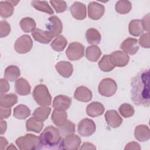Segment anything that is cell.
<instances>
[{"instance_id": "6da1fadb", "label": "cell", "mask_w": 150, "mask_h": 150, "mask_svg": "<svg viewBox=\"0 0 150 150\" xmlns=\"http://www.w3.org/2000/svg\"><path fill=\"white\" fill-rule=\"evenodd\" d=\"M131 98L137 105H149V71L142 70L131 80Z\"/></svg>"}, {"instance_id": "7a4b0ae2", "label": "cell", "mask_w": 150, "mask_h": 150, "mask_svg": "<svg viewBox=\"0 0 150 150\" xmlns=\"http://www.w3.org/2000/svg\"><path fill=\"white\" fill-rule=\"evenodd\" d=\"M40 148L45 149H62V137L58 128L52 125L46 127L39 137Z\"/></svg>"}, {"instance_id": "3957f363", "label": "cell", "mask_w": 150, "mask_h": 150, "mask_svg": "<svg viewBox=\"0 0 150 150\" xmlns=\"http://www.w3.org/2000/svg\"><path fill=\"white\" fill-rule=\"evenodd\" d=\"M15 143L21 150L40 149V148L39 137L32 134H26L17 138Z\"/></svg>"}, {"instance_id": "277c9868", "label": "cell", "mask_w": 150, "mask_h": 150, "mask_svg": "<svg viewBox=\"0 0 150 150\" xmlns=\"http://www.w3.org/2000/svg\"><path fill=\"white\" fill-rule=\"evenodd\" d=\"M33 98L36 103L40 106H49L52 103V96L48 88L44 84L36 86L32 93Z\"/></svg>"}, {"instance_id": "5b68a950", "label": "cell", "mask_w": 150, "mask_h": 150, "mask_svg": "<svg viewBox=\"0 0 150 150\" xmlns=\"http://www.w3.org/2000/svg\"><path fill=\"white\" fill-rule=\"evenodd\" d=\"M117 84L116 82L111 78L103 79L98 87V90L100 95L104 97H111L117 91Z\"/></svg>"}, {"instance_id": "8992f818", "label": "cell", "mask_w": 150, "mask_h": 150, "mask_svg": "<svg viewBox=\"0 0 150 150\" xmlns=\"http://www.w3.org/2000/svg\"><path fill=\"white\" fill-rule=\"evenodd\" d=\"M66 54L67 58L71 60H78L84 56V47L77 42H74L69 44L66 50Z\"/></svg>"}, {"instance_id": "52a82bcc", "label": "cell", "mask_w": 150, "mask_h": 150, "mask_svg": "<svg viewBox=\"0 0 150 150\" xmlns=\"http://www.w3.org/2000/svg\"><path fill=\"white\" fill-rule=\"evenodd\" d=\"M33 47V42L30 36L28 35H23L16 40L14 48L15 51L20 54H25L29 52Z\"/></svg>"}, {"instance_id": "ba28073f", "label": "cell", "mask_w": 150, "mask_h": 150, "mask_svg": "<svg viewBox=\"0 0 150 150\" xmlns=\"http://www.w3.org/2000/svg\"><path fill=\"white\" fill-rule=\"evenodd\" d=\"M96 129L94 122L89 118H84L77 125L78 133L82 137H89L93 135Z\"/></svg>"}, {"instance_id": "9c48e42d", "label": "cell", "mask_w": 150, "mask_h": 150, "mask_svg": "<svg viewBox=\"0 0 150 150\" xmlns=\"http://www.w3.org/2000/svg\"><path fill=\"white\" fill-rule=\"evenodd\" d=\"M110 60L115 67H124L129 62V57L127 53L120 50H117L110 54Z\"/></svg>"}, {"instance_id": "30bf717a", "label": "cell", "mask_w": 150, "mask_h": 150, "mask_svg": "<svg viewBox=\"0 0 150 150\" xmlns=\"http://www.w3.org/2000/svg\"><path fill=\"white\" fill-rule=\"evenodd\" d=\"M105 8L103 5L96 2H91L88 5V15L93 20H98L104 15Z\"/></svg>"}, {"instance_id": "8fae6325", "label": "cell", "mask_w": 150, "mask_h": 150, "mask_svg": "<svg viewBox=\"0 0 150 150\" xmlns=\"http://www.w3.org/2000/svg\"><path fill=\"white\" fill-rule=\"evenodd\" d=\"M80 138L76 134H71L66 136L62 141L63 149L76 150L78 149L81 144Z\"/></svg>"}, {"instance_id": "7c38bea8", "label": "cell", "mask_w": 150, "mask_h": 150, "mask_svg": "<svg viewBox=\"0 0 150 150\" xmlns=\"http://www.w3.org/2000/svg\"><path fill=\"white\" fill-rule=\"evenodd\" d=\"M49 23L46 25L47 31L53 36H57L62 32L63 25L62 21L57 16H52L48 19Z\"/></svg>"}, {"instance_id": "4fadbf2b", "label": "cell", "mask_w": 150, "mask_h": 150, "mask_svg": "<svg viewBox=\"0 0 150 150\" xmlns=\"http://www.w3.org/2000/svg\"><path fill=\"white\" fill-rule=\"evenodd\" d=\"M70 11L73 17L77 20H83L86 18V6L81 2H74L70 7Z\"/></svg>"}, {"instance_id": "5bb4252c", "label": "cell", "mask_w": 150, "mask_h": 150, "mask_svg": "<svg viewBox=\"0 0 150 150\" xmlns=\"http://www.w3.org/2000/svg\"><path fill=\"white\" fill-rule=\"evenodd\" d=\"M105 119L107 124L113 128L119 127L122 122V119L114 110H110L107 111L105 114Z\"/></svg>"}, {"instance_id": "9a60e30c", "label": "cell", "mask_w": 150, "mask_h": 150, "mask_svg": "<svg viewBox=\"0 0 150 150\" xmlns=\"http://www.w3.org/2000/svg\"><path fill=\"white\" fill-rule=\"evenodd\" d=\"M71 104V98L64 95H59L54 97L53 101V107L62 111L67 110Z\"/></svg>"}, {"instance_id": "2e32d148", "label": "cell", "mask_w": 150, "mask_h": 150, "mask_svg": "<svg viewBox=\"0 0 150 150\" xmlns=\"http://www.w3.org/2000/svg\"><path fill=\"white\" fill-rule=\"evenodd\" d=\"M120 48L126 53L131 55L135 54L139 49L138 40L137 39L129 37L121 44Z\"/></svg>"}, {"instance_id": "e0dca14e", "label": "cell", "mask_w": 150, "mask_h": 150, "mask_svg": "<svg viewBox=\"0 0 150 150\" xmlns=\"http://www.w3.org/2000/svg\"><path fill=\"white\" fill-rule=\"evenodd\" d=\"M32 35L35 40L43 44L49 43L54 37L49 31H45L39 28H36L33 30Z\"/></svg>"}, {"instance_id": "ac0fdd59", "label": "cell", "mask_w": 150, "mask_h": 150, "mask_svg": "<svg viewBox=\"0 0 150 150\" xmlns=\"http://www.w3.org/2000/svg\"><path fill=\"white\" fill-rule=\"evenodd\" d=\"M19 1H5L0 2V15L3 18L11 16L13 13V6L17 5Z\"/></svg>"}, {"instance_id": "d6986e66", "label": "cell", "mask_w": 150, "mask_h": 150, "mask_svg": "<svg viewBox=\"0 0 150 150\" xmlns=\"http://www.w3.org/2000/svg\"><path fill=\"white\" fill-rule=\"evenodd\" d=\"M92 97V92L85 86L78 87L76 89L74 94V97L76 100L84 103H87L91 100Z\"/></svg>"}, {"instance_id": "ffe728a7", "label": "cell", "mask_w": 150, "mask_h": 150, "mask_svg": "<svg viewBox=\"0 0 150 150\" xmlns=\"http://www.w3.org/2000/svg\"><path fill=\"white\" fill-rule=\"evenodd\" d=\"M16 93L20 96H26L30 93L31 87L28 81L24 78L17 79L15 84Z\"/></svg>"}, {"instance_id": "44dd1931", "label": "cell", "mask_w": 150, "mask_h": 150, "mask_svg": "<svg viewBox=\"0 0 150 150\" xmlns=\"http://www.w3.org/2000/svg\"><path fill=\"white\" fill-rule=\"evenodd\" d=\"M135 139L139 142H145L149 140L150 138V130L146 125H137L134 131Z\"/></svg>"}, {"instance_id": "7402d4cb", "label": "cell", "mask_w": 150, "mask_h": 150, "mask_svg": "<svg viewBox=\"0 0 150 150\" xmlns=\"http://www.w3.org/2000/svg\"><path fill=\"white\" fill-rule=\"evenodd\" d=\"M55 68L57 72L62 76L65 78L70 77L73 71V67L71 63L66 61H61L58 62L56 64Z\"/></svg>"}, {"instance_id": "603a6c76", "label": "cell", "mask_w": 150, "mask_h": 150, "mask_svg": "<svg viewBox=\"0 0 150 150\" xmlns=\"http://www.w3.org/2000/svg\"><path fill=\"white\" fill-rule=\"evenodd\" d=\"M104 105L97 101H94L89 104L86 108L87 114L91 117H97L101 115L104 112Z\"/></svg>"}, {"instance_id": "cb8c5ba5", "label": "cell", "mask_w": 150, "mask_h": 150, "mask_svg": "<svg viewBox=\"0 0 150 150\" xmlns=\"http://www.w3.org/2000/svg\"><path fill=\"white\" fill-rule=\"evenodd\" d=\"M44 124L43 121L35 117H31L26 122V128L28 131H32L36 133H40Z\"/></svg>"}, {"instance_id": "d4e9b609", "label": "cell", "mask_w": 150, "mask_h": 150, "mask_svg": "<svg viewBox=\"0 0 150 150\" xmlns=\"http://www.w3.org/2000/svg\"><path fill=\"white\" fill-rule=\"evenodd\" d=\"M86 38L87 42L93 45H96L100 43L101 36L100 32L95 28H90L86 32Z\"/></svg>"}, {"instance_id": "484cf974", "label": "cell", "mask_w": 150, "mask_h": 150, "mask_svg": "<svg viewBox=\"0 0 150 150\" xmlns=\"http://www.w3.org/2000/svg\"><path fill=\"white\" fill-rule=\"evenodd\" d=\"M67 118V114L65 111L54 109L52 114L51 119L55 125L59 127L62 125Z\"/></svg>"}, {"instance_id": "4316f807", "label": "cell", "mask_w": 150, "mask_h": 150, "mask_svg": "<svg viewBox=\"0 0 150 150\" xmlns=\"http://www.w3.org/2000/svg\"><path fill=\"white\" fill-rule=\"evenodd\" d=\"M18 103V96L13 94L10 93L2 94L0 96V105L4 107L11 108Z\"/></svg>"}, {"instance_id": "83f0119b", "label": "cell", "mask_w": 150, "mask_h": 150, "mask_svg": "<svg viewBox=\"0 0 150 150\" xmlns=\"http://www.w3.org/2000/svg\"><path fill=\"white\" fill-rule=\"evenodd\" d=\"M21 71L19 67L15 65H11L7 67L4 71V77L9 81L16 80L20 76Z\"/></svg>"}, {"instance_id": "f1b7e54d", "label": "cell", "mask_w": 150, "mask_h": 150, "mask_svg": "<svg viewBox=\"0 0 150 150\" xmlns=\"http://www.w3.org/2000/svg\"><path fill=\"white\" fill-rule=\"evenodd\" d=\"M128 30L130 35L134 36H139L144 32L141 21L134 19L130 21L128 25Z\"/></svg>"}, {"instance_id": "f546056e", "label": "cell", "mask_w": 150, "mask_h": 150, "mask_svg": "<svg viewBox=\"0 0 150 150\" xmlns=\"http://www.w3.org/2000/svg\"><path fill=\"white\" fill-rule=\"evenodd\" d=\"M101 55L100 49L96 45L88 46L86 50V58L91 62H97Z\"/></svg>"}, {"instance_id": "4dcf8cb0", "label": "cell", "mask_w": 150, "mask_h": 150, "mask_svg": "<svg viewBox=\"0 0 150 150\" xmlns=\"http://www.w3.org/2000/svg\"><path fill=\"white\" fill-rule=\"evenodd\" d=\"M30 109L23 104H19L13 109V116L17 119L24 120L30 115Z\"/></svg>"}, {"instance_id": "1f68e13d", "label": "cell", "mask_w": 150, "mask_h": 150, "mask_svg": "<svg viewBox=\"0 0 150 150\" xmlns=\"http://www.w3.org/2000/svg\"><path fill=\"white\" fill-rule=\"evenodd\" d=\"M50 111L51 108L49 107L41 106L35 110L33 112V116L43 122L47 119Z\"/></svg>"}, {"instance_id": "d6a6232c", "label": "cell", "mask_w": 150, "mask_h": 150, "mask_svg": "<svg viewBox=\"0 0 150 150\" xmlns=\"http://www.w3.org/2000/svg\"><path fill=\"white\" fill-rule=\"evenodd\" d=\"M67 45V39L63 35H59L52 41L50 46L56 52H62L65 49Z\"/></svg>"}, {"instance_id": "836d02e7", "label": "cell", "mask_w": 150, "mask_h": 150, "mask_svg": "<svg viewBox=\"0 0 150 150\" xmlns=\"http://www.w3.org/2000/svg\"><path fill=\"white\" fill-rule=\"evenodd\" d=\"M31 4H32V6L38 11L45 12L49 15H52L54 13L53 10L48 4V2L47 1H32Z\"/></svg>"}, {"instance_id": "e575fe53", "label": "cell", "mask_w": 150, "mask_h": 150, "mask_svg": "<svg viewBox=\"0 0 150 150\" xmlns=\"http://www.w3.org/2000/svg\"><path fill=\"white\" fill-rule=\"evenodd\" d=\"M19 24L22 30L26 33L32 32L36 29V25L35 21L29 17H26L22 19Z\"/></svg>"}, {"instance_id": "d590c367", "label": "cell", "mask_w": 150, "mask_h": 150, "mask_svg": "<svg viewBox=\"0 0 150 150\" xmlns=\"http://www.w3.org/2000/svg\"><path fill=\"white\" fill-rule=\"evenodd\" d=\"M100 69L104 72H108L112 70L115 66L111 63L110 54L104 55L98 63Z\"/></svg>"}, {"instance_id": "8d00e7d4", "label": "cell", "mask_w": 150, "mask_h": 150, "mask_svg": "<svg viewBox=\"0 0 150 150\" xmlns=\"http://www.w3.org/2000/svg\"><path fill=\"white\" fill-rule=\"evenodd\" d=\"M115 11L120 14H127L132 9V4L127 0H120L115 4Z\"/></svg>"}, {"instance_id": "74e56055", "label": "cell", "mask_w": 150, "mask_h": 150, "mask_svg": "<svg viewBox=\"0 0 150 150\" xmlns=\"http://www.w3.org/2000/svg\"><path fill=\"white\" fill-rule=\"evenodd\" d=\"M75 124L70 120L67 121L61 126L58 127V129L62 136H67L74 134L76 130Z\"/></svg>"}, {"instance_id": "f35d334b", "label": "cell", "mask_w": 150, "mask_h": 150, "mask_svg": "<svg viewBox=\"0 0 150 150\" xmlns=\"http://www.w3.org/2000/svg\"><path fill=\"white\" fill-rule=\"evenodd\" d=\"M118 110L120 114L124 118H129L132 117L135 112L133 106L128 103L121 104Z\"/></svg>"}, {"instance_id": "ab89813d", "label": "cell", "mask_w": 150, "mask_h": 150, "mask_svg": "<svg viewBox=\"0 0 150 150\" xmlns=\"http://www.w3.org/2000/svg\"><path fill=\"white\" fill-rule=\"evenodd\" d=\"M50 4L55 9L57 13H62L64 12L67 8V5L65 1H56L52 0L50 1Z\"/></svg>"}, {"instance_id": "60d3db41", "label": "cell", "mask_w": 150, "mask_h": 150, "mask_svg": "<svg viewBox=\"0 0 150 150\" xmlns=\"http://www.w3.org/2000/svg\"><path fill=\"white\" fill-rule=\"evenodd\" d=\"M11 32V26L6 21H1L0 22V37L7 36Z\"/></svg>"}, {"instance_id": "b9f144b4", "label": "cell", "mask_w": 150, "mask_h": 150, "mask_svg": "<svg viewBox=\"0 0 150 150\" xmlns=\"http://www.w3.org/2000/svg\"><path fill=\"white\" fill-rule=\"evenodd\" d=\"M149 40V32L142 34L138 40V43L141 46L144 48H149L150 47Z\"/></svg>"}, {"instance_id": "7bdbcfd3", "label": "cell", "mask_w": 150, "mask_h": 150, "mask_svg": "<svg viewBox=\"0 0 150 150\" xmlns=\"http://www.w3.org/2000/svg\"><path fill=\"white\" fill-rule=\"evenodd\" d=\"M0 81H1V95H2L5 94L9 91L10 86L6 79H1Z\"/></svg>"}, {"instance_id": "ee69618b", "label": "cell", "mask_w": 150, "mask_h": 150, "mask_svg": "<svg viewBox=\"0 0 150 150\" xmlns=\"http://www.w3.org/2000/svg\"><path fill=\"white\" fill-rule=\"evenodd\" d=\"M11 114V108L9 107H1V119L8 118Z\"/></svg>"}, {"instance_id": "f6af8a7d", "label": "cell", "mask_w": 150, "mask_h": 150, "mask_svg": "<svg viewBox=\"0 0 150 150\" xmlns=\"http://www.w3.org/2000/svg\"><path fill=\"white\" fill-rule=\"evenodd\" d=\"M142 26L144 30L149 31V13H148L146 15L144 16L141 21Z\"/></svg>"}, {"instance_id": "bcb514c9", "label": "cell", "mask_w": 150, "mask_h": 150, "mask_svg": "<svg viewBox=\"0 0 150 150\" xmlns=\"http://www.w3.org/2000/svg\"><path fill=\"white\" fill-rule=\"evenodd\" d=\"M125 149H136L139 150L141 149V146L139 144L136 142H131L126 145L125 147Z\"/></svg>"}, {"instance_id": "7dc6e473", "label": "cell", "mask_w": 150, "mask_h": 150, "mask_svg": "<svg viewBox=\"0 0 150 150\" xmlns=\"http://www.w3.org/2000/svg\"><path fill=\"white\" fill-rule=\"evenodd\" d=\"M80 149H96V147L90 142H84Z\"/></svg>"}, {"instance_id": "c3c4849f", "label": "cell", "mask_w": 150, "mask_h": 150, "mask_svg": "<svg viewBox=\"0 0 150 150\" xmlns=\"http://www.w3.org/2000/svg\"><path fill=\"white\" fill-rule=\"evenodd\" d=\"M0 122H1V124H0V125H1V132H0V133H1V135H2L6 131L7 125H6V121H3L1 119V121Z\"/></svg>"}, {"instance_id": "681fc988", "label": "cell", "mask_w": 150, "mask_h": 150, "mask_svg": "<svg viewBox=\"0 0 150 150\" xmlns=\"http://www.w3.org/2000/svg\"><path fill=\"white\" fill-rule=\"evenodd\" d=\"M1 150H3L8 145V141L6 139L3 137H1Z\"/></svg>"}, {"instance_id": "f907efd6", "label": "cell", "mask_w": 150, "mask_h": 150, "mask_svg": "<svg viewBox=\"0 0 150 150\" xmlns=\"http://www.w3.org/2000/svg\"><path fill=\"white\" fill-rule=\"evenodd\" d=\"M6 149H16V148L14 146L13 144H11L10 146H9V147H8Z\"/></svg>"}]
</instances>
